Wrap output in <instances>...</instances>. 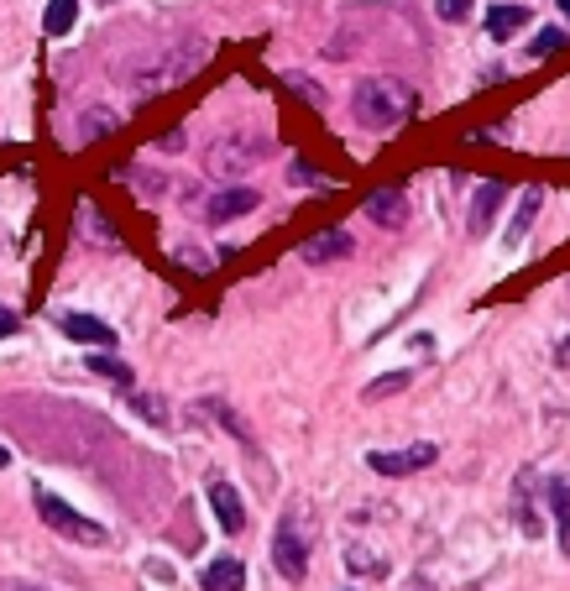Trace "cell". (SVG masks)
I'll return each instance as SVG.
<instances>
[{
	"label": "cell",
	"instance_id": "6da1fadb",
	"mask_svg": "<svg viewBox=\"0 0 570 591\" xmlns=\"http://www.w3.org/2000/svg\"><path fill=\"white\" fill-rule=\"evenodd\" d=\"M204 58H210V48H204V42H178V48H157V53H147V58H136V63L126 68V79H131V89H136L142 100H152V95H168L173 84H184Z\"/></svg>",
	"mask_w": 570,
	"mask_h": 591
},
{
	"label": "cell",
	"instance_id": "7a4b0ae2",
	"mask_svg": "<svg viewBox=\"0 0 570 591\" xmlns=\"http://www.w3.org/2000/svg\"><path fill=\"white\" fill-rule=\"evenodd\" d=\"M419 110L414 89L398 84V79H361L356 95H351V116L367 126V131H393L398 121H408Z\"/></svg>",
	"mask_w": 570,
	"mask_h": 591
},
{
	"label": "cell",
	"instance_id": "3957f363",
	"mask_svg": "<svg viewBox=\"0 0 570 591\" xmlns=\"http://www.w3.org/2000/svg\"><path fill=\"white\" fill-rule=\"evenodd\" d=\"M267 152H272V136H262V131H225L204 163H210V173H241Z\"/></svg>",
	"mask_w": 570,
	"mask_h": 591
},
{
	"label": "cell",
	"instance_id": "277c9868",
	"mask_svg": "<svg viewBox=\"0 0 570 591\" xmlns=\"http://www.w3.org/2000/svg\"><path fill=\"white\" fill-rule=\"evenodd\" d=\"M37 513H42V524L58 529L63 539H79V544H105V539H110L105 524H95V518L74 513V508H68L63 497H53L48 487H37Z\"/></svg>",
	"mask_w": 570,
	"mask_h": 591
},
{
	"label": "cell",
	"instance_id": "5b68a950",
	"mask_svg": "<svg viewBox=\"0 0 570 591\" xmlns=\"http://www.w3.org/2000/svg\"><path fill=\"white\" fill-rule=\"evenodd\" d=\"M435 461H440V445H429V440L403 445V450H372V456H367V466L377 476H414V471L435 466Z\"/></svg>",
	"mask_w": 570,
	"mask_h": 591
},
{
	"label": "cell",
	"instance_id": "8992f818",
	"mask_svg": "<svg viewBox=\"0 0 570 591\" xmlns=\"http://www.w3.org/2000/svg\"><path fill=\"white\" fill-rule=\"evenodd\" d=\"M272 565H278L288 581H304V571H309V550H304V539L293 534V524H283L278 539H272Z\"/></svg>",
	"mask_w": 570,
	"mask_h": 591
},
{
	"label": "cell",
	"instance_id": "52a82bcc",
	"mask_svg": "<svg viewBox=\"0 0 570 591\" xmlns=\"http://www.w3.org/2000/svg\"><path fill=\"white\" fill-rule=\"evenodd\" d=\"M356 252V236L351 231H340V225H330V231H314L304 241V262H340V257H351Z\"/></svg>",
	"mask_w": 570,
	"mask_h": 591
},
{
	"label": "cell",
	"instance_id": "ba28073f",
	"mask_svg": "<svg viewBox=\"0 0 570 591\" xmlns=\"http://www.w3.org/2000/svg\"><path fill=\"white\" fill-rule=\"evenodd\" d=\"M257 210V189H220L210 204H204V220L210 225H225V220H241Z\"/></svg>",
	"mask_w": 570,
	"mask_h": 591
},
{
	"label": "cell",
	"instance_id": "9c48e42d",
	"mask_svg": "<svg viewBox=\"0 0 570 591\" xmlns=\"http://www.w3.org/2000/svg\"><path fill=\"white\" fill-rule=\"evenodd\" d=\"M210 508L220 518V529L225 534H241L246 529V508H241V492L231 482H210Z\"/></svg>",
	"mask_w": 570,
	"mask_h": 591
},
{
	"label": "cell",
	"instance_id": "30bf717a",
	"mask_svg": "<svg viewBox=\"0 0 570 591\" xmlns=\"http://www.w3.org/2000/svg\"><path fill=\"white\" fill-rule=\"evenodd\" d=\"M58 325H63L68 340H84V346H105V351L116 346V330H110L105 320H95V314H63Z\"/></svg>",
	"mask_w": 570,
	"mask_h": 591
},
{
	"label": "cell",
	"instance_id": "8fae6325",
	"mask_svg": "<svg viewBox=\"0 0 570 591\" xmlns=\"http://www.w3.org/2000/svg\"><path fill=\"white\" fill-rule=\"evenodd\" d=\"M503 194H508V189L497 184V178L476 189V199H471V236H487V231H492V220H497V204H503Z\"/></svg>",
	"mask_w": 570,
	"mask_h": 591
},
{
	"label": "cell",
	"instance_id": "7c38bea8",
	"mask_svg": "<svg viewBox=\"0 0 570 591\" xmlns=\"http://www.w3.org/2000/svg\"><path fill=\"white\" fill-rule=\"evenodd\" d=\"M367 215H372L377 225H387V231H398V225L408 220V199H403L398 189H377V194L367 199Z\"/></svg>",
	"mask_w": 570,
	"mask_h": 591
},
{
	"label": "cell",
	"instance_id": "4fadbf2b",
	"mask_svg": "<svg viewBox=\"0 0 570 591\" xmlns=\"http://www.w3.org/2000/svg\"><path fill=\"white\" fill-rule=\"evenodd\" d=\"M199 581H204V591H241V586H246V565L231 560V555H225V560H210Z\"/></svg>",
	"mask_w": 570,
	"mask_h": 591
},
{
	"label": "cell",
	"instance_id": "5bb4252c",
	"mask_svg": "<svg viewBox=\"0 0 570 591\" xmlns=\"http://www.w3.org/2000/svg\"><path fill=\"white\" fill-rule=\"evenodd\" d=\"M79 231L89 236V241H95V246H121V236H116V225H110L100 210H95V204H79Z\"/></svg>",
	"mask_w": 570,
	"mask_h": 591
},
{
	"label": "cell",
	"instance_id": "9a60e30c",
	"mask_svg": "<svg viewBox=\"0 0 570 591\" xmlns=\"http://www.w3.org/2000/svg\"><path fill=\"white\" fill-rule=\"evenodd\" d=\"M523 21H529V6H487V32L497 37V42H508Z\"/></svg>",
	"mask_w": 570,
	"mask_h": 591
},
{
	"label": "cell",
	"instance_id": "2e32d148",
	"mask_svg": "<svg viewBox=\"0 0 570 591\" xmlns=\"http://www.w3.org/2000/svg\"><path fill=\"white\" fill-rule=\"evenodd\" d=\"M74 21H79V0H48V11H42V32L63 37V32H74Z\"/></svg>",
	"mask_w": 570,
	"mask_h": 591
},
{
	"label": "cell",
	"instance_id": "e0dca14e",
	"mask_svg": "<svg viewBox=\"0 0 570 591\" xmlns=\"http://www.w3.org/2000/svg\"><path fill=\"white\" fill-rule=\"evenodd\" d=\"M550 508L560 518V550L570 555V476H555L550 482Z\"/></svg>",
	"mask_w": 570,
	"mask_h": 591
},
{
	"label": "cell",
	"instance_id": "ac0fdd59",
	"mask_svg": "<svg viewBox=\"0 0 570 591\" xmlns=\"http://www.w3.org/2000/svg\"><path fill=\"white\" fill-rule=\"evenodd\" d=\"M121 126V116L116 110H105V105H89L84 116H79V131H84V142H100V136H110Z\"/></svg>",
	"mask_w": 570,
	"mask_h": 591
},
{
	"label": "cell",
	"instance_id": "d6986e66",
	"mask_svg": "<svg viewBox=\"0 0 570 591\" xmlns=\"http://www.w3.org/2000/svg\"><path fill=\"white\" fill-rule=\"evenodd\" d=\"M534 215H539V189H529V194H523L518 215H513V225H508V241H523V231L534 225Z\"/></svg>",
	"mask_w": 570,
	"mask_h": 591
},
{
	"label": "cell",
	"instance_id": "ffe728a7",
	"mask_svg": "<svg viewBox=\"0 0 570 591\" xmlns=\"http://www.w3.org/2000/svg\"><path fill=\"white\" fill-rule=\"evenodd\" d=\"M89 372H95V377H110V382H131V367H126V361L105 356V351H95V356H89Z\"/></svg>",
	"mask_w": 570,
	"mask_h": 591
},
{
	"label": "cell",
	"instance_id": "44dd1931",
	"mask_svg": "<svg viewBox=\"0 0 570 591\" xmlns=\"http://www.w3.org/2000/svg\"><path fill=\"white\" fill-rule=\"evenodd\" d=\"M131 408H136V414H147L152 424H168V403L152 398V393H131Z\"/></svg>",
	"mask_w": 570,
	"mask_h": 591
},
{
	"label": "cell",
	"instance_id": "7402d4cb",
	"mask_svg": "<svg viewBox=\"0 0 570 591\" xmlns=\"http://www.w3.org/2000/svg\"><path fill=\"white\" fill-rule=\"evenodd\" d=\"M288 89H293L299 100H309L314 110H325V89H319L314 79H304V74H288Z\"/></svg>",
	"mask_w": 570,
	"mask_h": 591
},
{
	"label": "cell",
	"instance_id": "603a6c76",
	"mask_svg": "<svg viewBox=\"0 0 570 591\" xmlns=\"http://www.w3.org/2000/svg\"><path fill=\"white\" fill-rule=\"evenodd\" d=\"M560 48H565V27H544L534 37V58H555Z\"/></svg>",
	"mask_w": 570,
	"mask_h": 591
},
{
	"label": "cell",
	"instance_id": "cb8c5ba5",
	"mask_svg": "<svg viewBox=\"0 0 570 591\" xmlns=\"http://www.w3.org/2000/svg\"><path fill=\"white\" fill-rule=\"evenodd\" d=\"M288 178H293V189H314V184H319V168L309 163V157H293Z\"/></svg>",
	"mask_w": 570,
	"mask_h": 591
},
{
	"label": "cell",
	"instance_id": "d4e9b609",
	"mask_svg": "<svg viewBox=\"0 0 570 591\" xmlns=\"http://www.w3.org/2000/svg\"><path fill=\"white\" fill-rule=\"evenodd\" d=\"M398 388H408V372H387V377H377L372 388H367V398H387V393H398Z\"/></svg>",
	"mask_w": 570,
	"mask_h": 591
},
{
	"label": "cell",
	"instance_id": "484cf974",
	"mask_svg": "<svg viewBox=\"0 0 570 591\" xmlns=\"http://www.w3.org/2000/svg\"><path fill=\"white\" fill-rule=\"evenodd\" d=\"M204 414H215V419H220V424H225V429H231V435H236V440H252V435H246V429H241V419H236V414H231V408H225V403H204Z\"/></svg>",
	"mask_w": 570,
	"mask_h": 591
},
{
	"label": "cell",
	"instance_id": "4316f807",
	"mask_svg": "<svg viewBox=\"0 0 570 591\" xmlns=\"http://www.w3.org/2000/svg\"><path fill=\"white\" fill-rule=\"evenodd\" d=\"M435 11H440V21H466L471 16V0H440Z\"/></svg>",
	"mask_w": 570,
	"mask_h": 591
},
{
	"label": "cell",
	"instance_id": "83f0119b",
	"mask_svg": "<svg viewBox=\"0 0 570 591\" xmlns=\"http://www.w3.org/2000/svg\"><path fill=\"white\" fill-rule=\"evenodd\" d=\"M178 262H184L189 272H210V267H215V262L204 257V252H194V246H184V252H178Z\"/></svg>",
	"mask_w": 570,
	"mask_h": 591
},
{
	"label": "cell",
	"instance_id": "f1b7e54d",
	"mask_svg": "<svg viewBox=\"0 0 570 591\" xmlns=\"http://www.w3.org/2000/svg\"><path fill=\"white\" fill-rule=\"evenodd\" d=\"M16 330H21V320H16L11 309H0V340H6V335H16Z\"/></svg>",
	"mask_w": 570,
	"mask_h": 591
},
{
	"label": "cell",
	"instance_id": "f546056e",
	"mask_svg": "<svg viewBox=\"0 0 570 591\" xmlns=\"http://www.w3.org/2000/svg\"><path fill=\"white\" fill-rule=\"evenodd\" d=\"M157 147H163V152H178V147H184V131H168V136H157Z\"/></svg>",
	"mask_w": 570,
	"mask_h": 591
},
{
	"label": "cell",
	"instance_id": "4dcf8cb0",
	"mask_svg": "<svg viewBox=\"0 0 570 591\" xmlns=\"http://www.w3.org/2000/svg\"><path fill=\"white\" fill-rule=\"evenodd\" d=\"M6 466H11V450H6V445H0V471H6Z\"/></svg>",
	"mask_w": 570,
	"mask_h": 591
},
{
	"label": "cell",
	"instance_id": "1f68e13d",
	"mask_svg": "<svg viewBox=\"0 0 570 591\" xmlns=\"http://www.w3.org/2000/svg\"><path fill=\"white\" fill-rule=\"evenodd\" d=\"M560 11H565V21H570V0H560Z\"/></svg>",
	"mask_w": 570,
	"mask_h": 591
}]
</instances>
